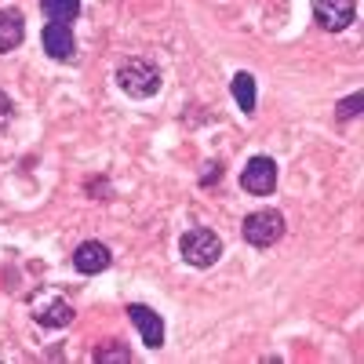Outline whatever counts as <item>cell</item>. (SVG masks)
Listing matches in <instances>:
<instances>
[{
  "label": "cell",
  "mask_w": 364,
  "mask_h": 364,
  "mask_svg": "<svg viewBox=\"0 0 364 364\" xmlns=\"http://www.w3.org/2000/svg\"><path fill=\"white\" fill-rule=\"evenodd\" d=\"M117 87L132 99H154L161 91V70L149 58H124L117 66Z\"/></svg>",
  "instance_id": "obj_1"
},
{
  "label": "cell",
  "mask_w": 364,
  "mask_h": 364,
  "mask_svg": "<svg viewBox=\"0 0 364 364\" xmlns=\"http://www.w3.org/2000/svg\"><path fill=\"white\" fill-rule=\"evenodd\" d=\"M178 252H182V259H186L190 266L208 269V266H215V262H219V255H223V240H219L215 230L197 226V230H186V233H182Z\"/></svg>",
  "instance_id": "obj_2"
},
{
  "label": "cell",
  "mask_w": 364,
  "mask_h": 364,
  "mask_svg": "<svg viewBox=\"0 0 364 364\" xmlns=\"http://www.w3.org/2000/svg\"><path fill=\"white\" fill-rule=\"evenodd\" d=\"M240 233H245V240L252 248H269V245H277V240L284 237V215L273 211V208H259V211H252V215L245 219Z\"/></svg>",
  "instance_id": "obj_3"
},
{
  "label": "cell",
  "mask_w": 364,
  "mask_h": 364,
  "mask_svg": "<svg viewBox=\"0 0 364 364\" xmlns=\"http://www.w3.org/2000/svg\"><path fill=\"white\" fill-rule=\"evenodd\" d=\"M240 186H245L248 193H255V197L273 193V186H277V161L252 157V161L245 164V171H240Z\"/></svg>",
  "instance_id": "obj_4"
},
{
  "label": "cell",
  "mask_w": 364,
  "mask_h": 364,
  "mask_svg": "<svg viewBox=\"0 0 364 364\" xmlns=\"http://www.w3.org/2000/svg\"><path fill=\"white\" fill-rule=\"evenodd\" d=\"M314 18L328 33H339L357 18V4L353 0H314Z\"/></svg>",
  "instance_id": "obj_5"
},
{
  "label": "cell",
  "mask_w": 364,
  "mask_h": 364,
  "mask_svg": "<svg viewBox=\"0 0 364 364\" xmlns=\"http://www.w3.org/2000/svg\"><path fill=\"white\" fill-rule=\"evenodd\" d=\"M41 41H44V51L55 58V63H73L77 58V41H73L70 22H48Z\"/></svg>",
  "instance_id": "obj_6"
},
{
  "label": "cell",
  "mask_w": 364,
  "mask_h": 364,
  "mask_svg": "<svg viewBox=\"0 0 364 364\" xmlns=\"http://www.w3.org/2000/svg\"><path fill=\"white\" fill-rule=\"evenodd\" d=\"M33 321L44 328H66L73 321V306L58 295H37L33 299Z\"/></svg>",
  "instance_id": "obj_7"
},
{
  "label": "cell",
  "mask_w": 364,
  "mask_h": 364,
  "mask_svg": "<svg viewBox=\"0 0 364 364\" xmlns=\"http://www.w3.org/2000/svg\"><path fill=\"white\" fill-rule=\"evenodd\" d=\"M128 317H132V324L139 328V336H142V343H146L149 350L164 346V321H161V314H154L149 306H142V302H132Z\"/></svg>",
  "instance_id": "obj_8"
},
{
  "label": "cell",
  "mask_w": 364,
  "mask_h": 364,
  "mask_svg": "<svg viewBox=\"0 0 364 364\" xmlns=\"http://www.w3.org/2000/svg\"><path fill=\"white\" fill-rule=\"evenodd\" d=\"M109 262H113V255H109V248L102 245V240H84V245L73 252V266L80 269V273H102V269H109Z\"/></svg>",
  "instance_id": "obj_9"
},
{
  "label": "cell",
  "mask_w": 364,
  "mask_h": 364,
  "mask_svg": "<svg viewBox=\"0 0 364 364\" xmlns=\"http://www.w3.org/2000/svg\"><path fill=\"white\" fill-rule=\"evenodd\" d=\"M22 37H26V22H22V15L11 11V8H0V55L15 51V48L22 44Z\"/></svg>",
  "instance_id": "obj_10"
},
{
  "label": "cell",
  "mask_w": 364,
  "mask_h": 364,
  "mask_svg": "<svg viewBox=\"0 0 364 364\" xmlns=\"http://www.w3.org/2000/svg\"><path fill=\"white\" fill-rule=\"evenodd\" d=\"M41 11L51 22H73L80 15V0H41Z\"/></svg>",
  "instance_id": "obj_11"
},
{
  "label": "cell",
  "mask_w": 364,
  "mask_h": 364,
  "mask_svg": "<svg viewBox=\"0 0 364 364\" xmlns=\"http://www.w3.org/2000/svg\"><path fill=\"white\" fill-rule=\"evenodd\" d=\"M230 87H233L237 106L245 109V113H252V109H255V77H252V73H237Z\"/></svg>",
  "instance_id": "obj_12"
},
{
  "label": "cell",
  "mask_w": 364,
  "mask_h": 364,
  "mask_svg": "<svg viewBox=\"0 0 364 364\" xmlns=\"http://www.w3.org/2000/svg\"><path fill=\"white\" fill-rule=\"evenodd\" d=\"M360 106H364V95L357 91V95H350V99H343V102L336 106V117H339V120H350V117L360 113Z\"/></svg>",
  "instance_id": "obj_13"
},
{
  "label": "cell",
  "mask_w": 364,
  "mask_h": 364,
  "mask_svg": "<svg viewBox=\"0 0 364 364\" xmlns=\"http://www.w3.org/2000/svg\"><path fill=\"white\" fill-rule=\"evenodd\" d=\"M95 360L99 364H106V360H132V353L124 346H99L95 350Z\"/></svg>",
  "instance_id": "obj_14"
},
{
  "label": "cell",
  "mask_w": 364,
  "mask_h": 364,
  "mask_svg": "<svg viewBox=\"0 0 364 364\" xmlns=\"http://www.w3.org/2000/svg\"><path fill=\"white\" fill-rule=\"evenodd\" d=\"M11 113H15V106H11V99L0 91V132H4L8 124H11Z\"/></svg>",
  "instance_id": "obj_15"
}]
</instances>
